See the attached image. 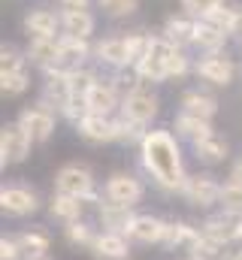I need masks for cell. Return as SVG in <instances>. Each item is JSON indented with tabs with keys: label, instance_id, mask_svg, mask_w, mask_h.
I'll list each match as a JSON object with an SVG mask.
<instances>
[{
	"label": "cell",
	"instance_id": "7a4b0ae2",
	"mask_svg": "<svg viewBox=\"0 0 242 260\" xmlns=\"http://www.w3.org/2000/svg\"><path fill=\"white\" fill-rule=\"evenodd\" d=\"M158 112H161V97H158L145 82H139L130 94H124L121 109H118V115L136 121V124H142V127L152 124V121L158 118Z\"/></svg>",
	"mask_w": 242,
	"mask_h": 260
},
{
	"label": "cell",
	"instance_id": "cb8c5ba5",
	"mask_svg": "<svg viewBox=\"0 0 242 260\" xmlns=\"http://www.w3.org/2000/svg\"><path fill=\"white\" fill-rule=\"evenodd\" d=\"M97 218H100L103 230H109V233H124V236H127L130 221H133V212H130L127 206L109 203V200H100V206H97Z\"/></svg>",
	"mask_w": 242,
	"mask_h": 260
},
{
	"label": "cell",
	"instance_id": "e575fe53",
	"mask_svg": "<svg viewBox=\"0 0 242 260\" xmlns=\"http://www.w3.org/2000/svg\"><path fill=\"white\" fill-rule=\"evenodd\" d=\"M115 124H118V142H124V145H142V139L148 133L142 124L124 118V115H115Z\"/></svg>",
	"mask_w": 242,
	"mask_h": 260
},
{
	"label": "cell",
	"instance_id": "ac0fdd59",
	"mask_svg": "<svg viewBox=\"0 0 242 260\" xmlns=\"http://www.w3.org/2000/svg\"><path fill=\"white\" fill-rule=\"evenodd\" d=\"M91 254L97 260H127L130 257V242H127L124 233L103 230V233H97V239L91 245Z\"/></svg>",
	"mask_w": 242,
	"mask_h": 260
},
{
	"label": "cell",
	"instance_id": "d4e9b609",
	"mask_svg": "<svg viewBox=\"0 0 242 260\" xmlns=\"http://www.w3.org/2000/svg\"><path fill=\"white\" fill-rule=\"evenodd\" d=\"M173 130H176V136H179V139L191 142V145L215 133V127H212V121H209V118H197V115H188V112H179V115L173 118Z\"/></svg>",
	"mask_w": 242,
	"mask_h": 260
},
{
	"label": "cell",
	"instance_id": "9c48e42d",
	"mask_svg": "<svg viewBox=\"0 0 242 260\" xmlns=\"http://www.w3.org/2000/svg\"><path fill=\"white\" fill-rule=\"evenodd\" d=\"M0 209L3 215L9 218H24V215H34L40 209V194L21 182H12V185H3L0 188Z\"/></svg>",
	"mask_w": 242,
	"mask_h": 260
},
{
	"label": "cell",
	"instance_id": "2e32d148",
	"mask_svg": "<svg viewBox=\"0 0 242 260\" xmlns=\"http://www.w3.org/2000/svg\"><path fill=\"white\" fill-rule=\"evenodd\" d=\"M164 227H167V221L158 218V215H133L130 230H127V239H133L139 245H161Z\"/></svg>",
	"mask_w": 242,
	"mask_h": 260
},
{
	"label": "cell",
	"instance_id": "1f68e13d",
	"mask_svg": "<svg viewBox=\"0 0 242 260\" xmlns=\"http://www.w3.org/2000/svg\"><path fill=\"white\" fill-rule=\"evenodd\" d=\"M97 239L94 227L88 221H73V224H64V242L73 245V248H91Z\"/></svg>",
	"mask_w": 242,
	"mask_h": 260
},
{
	"label": "cell",
	"instance_id": "f1b7e54d",
	"mask_svg": "<svg viewBox=\"0 0 242 260\" xmlns=\"http://www.w3.org/2000/svg\"><path fill=\"white\" fill-rule=\"evenodd\" d=\"M239 9L242 6H230V3H218L203 21H209V24H215L218 30H224L227 37H233L236 34V24H239Z\"/></svg>",
	"mask_w": 242,
	"mask_h": 260
},
{
	"label": "cell",
	"instance_id": "7402d4cb",
	"mask_svg": "<svg viewBox=\"0 0 242 260\" xmlns=\"http://www.w3.org/2000/svg\"><path fill=\"white\" fill-rule=\"evenodd\" d=\"M179 112H188V115H197V118H215L218 115V100L212 97V94H206V91H200V88H191V91H185L179 100Z\"/></svg>",
	"mask_w": 242,
	"mask_h": 260
},
{
	"label": "cell",
	"instance_id": "60d3db41",
	"mask_svg": "<svg viewBox=\"0 0 242 260\" xmlns=\"http://www.w3.org/2000/svg\"><path fill=\"white\" fill-rule=\"evenodd\" d=\"M227 179H230V182H239V185H242V157L233 164V167H230V176H227Z\"/></svg>",
	"mask_w": 242,
	"mask_h": 260
},
{
	"label": "cell",
	"instance_id": "44dd1931",
	"mask_svg": "<svg viewBox=\"0 0 242 260\" xmlns=\"http://www.w3.org/2000/svg\"><path fill=\"white\" fill-rule=\"evenodd\" d=\"M194 34H197V18H191V15H170L167 21H164V27H161V37H167L173 46H194Z\"/></svg>",
	"mask_w": 242,
	"mask_h": 260
},
{
	"label": "cell",
	"instance_id": "277c9868",
	"mask_svg": "<svg viewBox=\"0 0 242 260\" xmlns=\"http://www.w3.org/2000/svg\"><path fill=\"white\" fill-rule=\"evenodd\" d=\"M31 148H34V139L18 121H9L0 127V167L3 170L24 164L31 157Z\"/></svg>",
	"mask_w": 242,
	"mask_h": 260
},
{
	"label": "cell",
	"instance_id": "4fadbf2b",
	"mask_svg": "<svg viewBox=\"0 0 242 260\" xmlns=\"http://www.w3.org/2000/svg\"><path fill=\"white\" fill-rule=\"evenodd\" d=\"M239 227H242V218H239V215L224 212V209L212 212V215L200 224L203 236L218 239V242H227V245H230V242H239Z\"/></svg>",
	"mask_w": 242,
	"mask_h": 260
},
{
	"label": "cell",
	"instance_id": "ab89813d",
	"mask_svg": "<svg viewBox=\"0 0 242 260\" xmlns=\"http://www.w3.org/2000/svg\"><path fill=\"white\" fill-rule=\"evenodd\" d=\"M60 9H88L91 6V0H58Z\"/></svg>",
	"mask_w": 242,
	"mask_h": 260
},
{
	"label": "cell",
	"instance_id": "f6af8a7d",
	"mask_svg": "<svg viewBox=\"0 0 242 260\" xmlns=\"http://www.w3.org/2000/svg\"><path fill=\"white\" fill-rule=\"evenodd\" d=\"M188 260H191V257H188Z\"/></svg>",
	"mask_w": 242,
	"mask_h": 260
},
{
	"label": "cell",
	"instance_id": "52a82bcc",
	"mask_svg": "<svg viewBox=\"0 0 242 260\" xmlns=\"http://www.w3.org/2000/svg\"><path fill=\"white\" fill-rule=\"evenodd\" d=\"M182 197L194 209H212L221 200V182L212 173H194V176H188V182L182 188Z\"/></svg>",
	"mask_w": 242,
	"mask_h": 260
},
{
	"label": "cell",
	"instance_id": "f35d334b",
	"mask_svg": "<svg viewBox=\"0 0 242 260\" xmlns=\"http://www.w3.org/2000/svg\"><path fill=\"white\" fill-rule=\"evenodd\" d=\"M0 260H24V251L18 245V236H3L0 239Z\"/></svg>",
	"mask_w": 242,
	"mask_h": 260
},
{
	"label": "cell",
	"instance_id": "83f0119b",
	"mask_svg": "<svg viewBox=\"0 0 242 260\" xmlns=\"http://www.w3.org/2000/svg\"><path fill=\"white\" fill-rule=\"evenodd\" d=\"M18 245H21L24 257L49 254V248H52V236H49V230H43V227H27V230L18 233Z\"/></svg>",
	"mask_w": 242,
	"mask_h": 260
},
{
	"label": "cell",
	"instance_id": "e0dca14e",
	"mask_svg": "<svg viewBox=\"0 0 242 260\" xmlns=\"http://www.w3.org/2000/svg\"><path fill=\"white\" fill-rule=\"evenodd\" d=\"M200 236H203V230H200V227H194V224H188V221H167L161 245H164V248H170V251H176V248L191 251V248L200 242Z\"/></svg>",
	"mask_w": 242,
	"mask_h": 260
},
{
	"label": "cell",
	"instance_id": "4316f807",
	"mask_svg": "<svg viewBox=\"0 0 242 260\" xmlns=\"http://www.w3.org/2000/svg\"><path fill=\"white\" fill-rule=\"evenodd\" d=\"M230 37L224 34V30H218L215 24H209V21H203V18H197V34H194V46L203 52V55H212V52H224V43H227Z\"/></svg>",
	"mask_w": 242,
	"mask_h": 260
},
{
	"label": "cell",
	"instance_id": "f546056e",
	"mask_svg": "<svg viewBox=\"0 0 242 260\" xmlns=\"http://www.w3.org/2000/svg\"><path fill=\"white\" fill-rule=\"evenodd\" d=\"M230 245L227 242H218V239H209V236H200V242L188 251L191 260H230Z\"/></svg>",
	"mask_w": 242,
	"mask_h": 260
},
{
	"label": "cell",
	"instance_id": "484cf974",
	"mask_svg": "<svg viewBox=\"0 0 242 260\" xmlns=\"http://www.w3.org/2000/svg\"><path fill=\"white\" fill-rule=\"evenodd\" d=\"M82 209H85V200L79 197H70V194H52L49 200V215L58 218L60 224H73V221H82Z\"/></svg>",
	"mask_w": 242,
	"mask_h": 260
},
{
	"label": "cell",
	"instance_id": "5bb4252c",
	"mask_svg": "<svg viewBox=\"0 0 242 260\" xmlns=\"http://www.w3.org/2000/svg\"><path fill=\"white\" fill-rule=\"evenodd\" d=\"M21 27L27 37H60V12L52 6H37L21 18Z\"/></svg>",
	"mask_w": 242,
	"mask_h": 260
},
{
	"label": "cell",
	"instance_id": "6da1fadb",
	"mask_svg": "<svg viewBox=\"0 0 242 260\" xmlns=\"http://www.w3.org/2000/svg\"><path fill=\"white\" fill-rule=\"evenodd\" d=\"M139 164L164 194H176V191L182 194L188 173H185L182 148L170 130H148L145 133V139L139 145Z\"/></svg>",
	"mask_w": 242,
	"mask_h": 260
},
{
	"label": "cell",
	"instance_id": "ee69618b",
	"mask_svg": "<svg viewBox=\"0 0 242 260\" xmlns=\"http://www.w3.org/2000/svg\"><path fill=\"white\" fill-rule=\"evenodd\" d=\"M239 242H242V227H239Z\"/></svg>",
	"mask_w": 242,
	"mask_h": 260
},
{
	"label": "cell",
	"instance_id": "8d00e7d4",
	"mask_svg": "<svg viewBox=\"0 0 242 260\" xmlns=\"http://www.w3.org/2000/svg\"><path fill=\"white\" fill-rule=\"evenodd\" d=\"M97 6L109 18H127V15H133L139 9V0H97Z\"/></svg>",
	"mask_w": 242,
	"mask_h": 260
},
{
	"label": "cell",
	"instance_id": "8992f818",
	"mask_svg": "<svg viewBox=\"0 0 242 260\" xmlns=\"http://www.w3.org/2000/svg\"><path fill=\"white\" fill-rule=\"evenodd\" d=\"M73 100V88H70V70L64 67H49L43 70V91H40V103L55 109V112H64V106Z\"/></svg>",
	"mask_w": 242,
	"mask_h": 260
},
{
	"label": "cell",
	"instance_id": "74e56055",
	"mask_svg": "<svg viewBox=\"0 0 242 260\" xmlns=\"http://www.w3.org/2000/svg\"><path fill=\"white\" fill-rule=\"evenodd\" d=\"M218 3H224V0H179L182 12L191 15V18H206Z\"/></svg>",
	"mask_w": 242,
	"mask_h": 260
},
{
	"label": "cell",
	"instance_id": "d6986e66",
	"mask_svg": "<svg viewBox=\"0 0 242 260\" xmlns=\"http://www.w3.org/2000/svg\"><path fill=\"white\" fill-rule=\"evenodd\" d=\"M94 27H97V18L91 15V9H60V30L67 37L91 40Z\"/></svg>",
	"mask_w": 242,
	"mask_h": 260
},
{
	"label": "cell",
	"instance_id": "d6a6232c",
	"mask_svg": "<svg viewBox=\"0 0 242 260\" xmlns=\"http://www.w3.org/2000/svg\"><path fill=\"white\" fill-rule=\"evenodd\" d=\"M27 88H31V73H27V70L0 76V94H3V97H21Z\"/></svg>",
	"mask_w": 242,
	"mask_h": 260
},
{
	"label": "cell",
	"instance_id": "d590c367",
	"mask_svg": "<svg viewBox=\"0 0 242 260\" xmlns=\"http://www.w3.org/2000/svg\"><path fill=\"white\" fill-rule=\"evenodd\" d=\"M18 70H27V55L18 52L15 46H3V49H0V76L18 73Z\"/></svg>",
	"mask_w": 242,
	"mask_h": 260
},
{
	"label": "cell",
	"instance_id": "ba28073f",
	"mask_svg": "<svg viewBox=\"0 0 242 260\" xmlns=\"http://www.w3.org/2000/svg\"><path fill=\"white\" fill-rule=\"evenodd\" d=\"M142 197H145V185L133 173H112L103 182V200H109V203H118V206L133 209Z\"/></svg>",
	"mask_w": 242,
	"mask_h": 260
},
{
	"label": "cell",
	"instance_id": "3957f363",
	"mask_svg": "<svg viewBox=\"0 0 242 260\" xmlns=\"http://www.w3.org/2000/svg\"><path fill=\"white\" fill-rule=\"evenodd\" d=\"M55 191L58 194H70L79 197L85 203H94V200H103V194H94V176L88 167L82 164H64L58 173H55Z\"/></svg>",
	"mask_w": 242,
	"mask_h": 260
},
{
	"label": "cell",
	"instance_id": "ffe728a7",
	"mask_svg": "<svg viewBox=\"0 0 242 260\" xmlns=\"http://www.w3.org/2000/svg\"><path fill=\"white\" fill-rule=\"evenodd\" d=\"M88 58H94V46L91 40H79V37H67L60 34V67L64 70H76L85 67Z\"/></svg>",
	"mask_w": 242,
	"mask_h": 260
},
{
	"label": "cell",
	"instance_id": "7bdbcfd3",
	"mask_svg": "<svg viewBox=\"0 0 242 260\" xmlns=\"http://www.w3.org/2000/svg\"><path fill=\"white\" fill-rule=\"evenodd\" d=\"M230 260H242V248H239V251H233V254H230Z\"/></svg>",
	"mask_w": 242,
	"mask_h": 260
},
{
	"label": "cell",
	"instance_id": "836d02e7",
	"mask_svg": "<svg viewBox=\"0 0 242 260\" xmlns=\"http://www.w3.org/2000/svg\"><path fill=\"white\" fill-rule=\"evenodd\" d=\"M218 209L230 212V215H239L242 218V185L239 182H224L221 185V200H218Z\"/></svg>",
	"mask_w": 242,
	"mask_h": 260
},
{
	"label": "cell",
	"instance_id": "7c38bea8",
	"mask_svg": "<svg viewBox=\"0 0 242 260\" xmlns=\"http://www.w3.org/2000/svg\"><path fill=\"white\" fill-rule=\"evenodd\" d=\"M94 58L103 67H109L112 73L121 70H130V49H127V34H112V37H103L97 46H94Z\"/></svg>",
	"mask_w": 242,
	"mask_h": 260
},
{
	"label": "cell",
	"instance_id": "9a60e30c",
	"mask_svg": "<svg viewBox=\"0 0 242 260\" xmlns=\"http://www.w3.org/2000/svg\"><path fill=\"white\" fill-rule=\"evenodd\" d=\"M27 61L40 70L60 67V37H31L27 49H24Z\"/></svg>",
	"mask_w": 242,
	"mask_h": 260
},
{
	"label": "cell",
	"instance_id": "603a6c76",
	"mask_svg": "<svg viewBox=\"0 0 242 260\" xmlns=\"http://www.w3.org/2000/svg\"><path fill=\"white\" fill-rule=\"evenodd\" d=\"M191 148H194V157H197L200 164H206V167L224 164V160L230 157V142H227L224 136H218V133H212V136H206V139L194 142Z\"/></svg>",
	"mask_w": 242,
	"mask_h": 260
},
{
	"label": "cell",
	"instance_id": "30bf717a",
	"mask_svg": "<svg viewBox=\"0 0 242 260\" xmlns=\"http://www.w3.org/2000/svg\"><path fill=\"white\" fill-rule=\"evenodd\" d=\"M15 121L31 133L34 142H49V139L55 136V127H58L55 109H49V106H43V103H37V106H24V109L18 112Z\"/></svg>",
	"mask_w": 242,
	"mask_h": 260
},
{
	"label": "cell",
	"instance_id": "5b68a950",
	"mask_svg": "<svg viewBox=\"0 0 242 260\" xmlns=\"http://www.w3.org/2000/svg\"><path fill=\"white\" fill-rule=\"evenodd\" d=\"M194 76L203 79V82H209V85H215V88H227L236 79V61L230 55H224V52L200 55L194 61Z\"/></svg>",
	"mask_w": 242,
	"mask_h": 260
},
{
	"label": "cell",
	"instance_id": "b9f144b4",
	"mask_svg": "<svg viewBox=\"0 0 242 260\" xmlns=\"http://www.w3.org/2000/svg\"><path fill=\"white\" fill-rule=\"evenodd\" d=\"M24 260H52L49 254H34V257H24Z\"/></svg>",
	"mask_w": 242,
	"mask_h": 260
},
{
	"label": "cell",
	"instance_id": "4dcf8cb0",
	"mask_svg": "<svg viewBox=\"0 0 242 260\" xmlns=\"http://www.w3.org/2000/svg\"><path fill=\"white\" fill-rule=\"evenodd\" d=\"M97 82H100V76H97L91 67H76V70H70V88H73V97H76V100H85V103H88V94L94 91Z\"/></svg>",
	"mask_w": 242,
	"mask_h": 260
},
{
	"label": "cell",
	"instance_id": "8fae6325",
	"mask_svg": "<svg viewBox=\"0 0 242 260\" xmlns=\"http://www.w3.org/2000/svg\"><path fill=\"white\" fill-rule=\"evenodd\" d=\"M79 139L91 142V145H106V142H118V124L115 115H94L88 112L79 124H76Z\"/></svg>",
	"mask_w": 242,
	"mask_h": 260
}]
</instances>
